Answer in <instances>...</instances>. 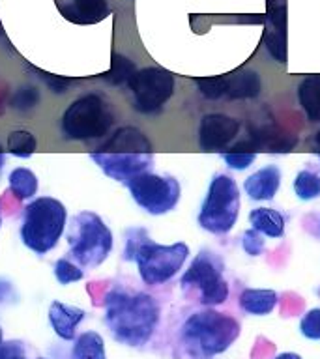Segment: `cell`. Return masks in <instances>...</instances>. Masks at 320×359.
<instances>
[{"mask_svg":"<svg viewBox=\"0 0 320 359\" xmlns=\"http://www.w3.org/2000/svg\"><path fill=\"white\" fill-rule=\"evenodd\" d=\"M159 322V305L145 292L111 290L105 297V324L112 337L126 346L150 341Z\"/></svg>","mask_w":320,"mask_h":359,"instance_id":"cell-1","label":"cell"},{"mask_svg":"<svg viewBox=\"0 0 320 359\" xmlns=\"http://www.w3.org/2000/svg\"><path fill=\"white\" fill-rule=\"evenodd\" d=\"M189 257V247L184 241L173 245H161L150 240L146 229H129L126 232L124 258L137 264L142 283L148 286H159L178 273Z\"/></svg>","mask_w":320,"mask_h":359,"instance_id":"cell-2","label":"cell"},{"mask_svg":"<svg viewBox=\"0 0 320 359\" xmlns=\"http://www.w3.org/2000/svg\"><path fill=\"white\" fill-rule=\"evenodd\" d=\"M67 223V210L55 196H38L25 206L21 221L22 245L44 257L60 241Z\"/></svg>","mask_w":320,"mask_h":359,"instance_id":"cell-3","label":"cell"},{"mask_svg":"<svg viewBox=\"0 0 320 359\" xmlns=\"http://www.w3.org/2000/svg\"><path fill=\"white\" fill-rule=\"evenodd\" d=\"M240 335V324L232 316L215 311L191 314L182 325V341L196 355L225 352Z\"/></svg>","mask_w":320,"mask_h":359,"instance_id":"cell-4","label":"cell"},{"mask_svg":"<svg viewBox=\"0 0 320 359\" xmlns=\"http://www.w3.org/2000/svg\"><path fill=\"white\" fill-rule=\"evenodd\" d=\"M69 255L83 268L94 269L105 262L114 245L111 229L94 212H81L72 219L67 232Z\"/></svg>","mask_w":320,"mask_h":359,"instance_id":"cell-5","label":"cell"},{"mask_svg":"<svg viewBox=\"0 0 320 359\" xmlns=\"http://www.w3.org/2000/svg\"><path fill=\"white\" fill-rule=\"evenodd\" d=\"M114 114L101 95L86 94L69 103L62 114L60 129L67 140H94L109 133Z\"/></svg>","mask_w":320,"mask_h":359,"instance_id":"cell-6","label":"cell"},{"mask_svg":"<svg viewBox=\"0 0 320 359\" xmlns=\"http://www.w3.org/2000/svg\"><path fill=\"white\" fill-rule=\"evenodd\" d=\"M240 215V191L229 174H215L199 212V224L210 234H227Z\"/></svg>","mask_w":320,"mask_h":359,"instance_id":"cell-7","label":"cell"},{"mask_svg":"<svg viewBox=\"0 0 320 359\" xmlns=\"http://www.w3.org/2000/svg\"><path fill=\"white\" fill-rule=\"evenodd\" d=\"M129 195L140 210L150 215H165L173 212L182 195L180 182L168 174L142 172L126 182Z\"/></svg>","mask_w":320,"mask_h":359,"instance_id":"cell-8","label":"cell"},{"mask_svg":"<svg viewBox=\"0 0 320 359\" xmlns=\"http://www.w3.org/2000/svg\"><path fill=\"white\" fill-rule=\"evenodd\" d=\"M223 258L210 249H202L185 269L180 285L184 288L195 286L201 290V302L204 305H221L229 297V283L223 279Z\"/></svg>","mask_w":320,"mask_h":359,"instance_id":"cell-9","label":"cell"},{"mask_svg":"<svg viewBox=\"0 0 320 359\" xmlns=\"http://www.w3.org/2000/svg\"><path fill=\"white\" fill-rule=\"evenodd\" d=\"M133 94V107L139 112H159L174 94V75L163 67L137 69L128 83Z\"/></svg>","mask_w":320,"mask_h":359,"instance_id":"cell-10","label":"cell"},{"mask_svg":"<svg viewBox=\"0 0 320 359\" xmlns=\"http://www.w3.org/2000/svg\"><path fill=\"white\" fill-rule=\"evenodd\" d=\"M90 157L103 170V174L122 184L137 174L146 172L154 165V154H140V151L94 150Z\"/></svg>","mask_w":320,"mask_h":359,"instance_id":"cell-11","label":"cell"},{"mask_svg":"<svg viewBox=\"0 0 320 359\" xmlns=\"http://www.w3.org/2000/svg\"><path fill=\"white\" fill-rule=\"evenodd\" d=\"M298 142V137L277 123H262L249 129V140L236 144L234 151H266V154H286Z\"/></svg>","mask_w":320,"mask_h":359,"instance_id":"cell-12","label":"cell"},{"mask_svg":"<svg viewBox=\"0 0 320 359\" xmlns=\"http://www.w3.org/2000/svg\"><path fill=\"white\" fill-rule=\"evenodd\" d=\"M240 131V122L227 114L212 112L202 116L201 126H199V146L204 151L223 150L236 139Z\"/></svg>","mask_w":320,"mask_h":359,"instance_id":"cell-13","label":"cell"},{"mask_svg":"<svg viewBox=\"0 0 320 359\" xmlns=\"http://www.w3.org/2000/svg\"><path fill=\"white\" fill-rule=\"evenodd\" d=\"M281 168L277 165H266L244 182V191L251 201H274L281 187Z\"/></svg>","mask_w":320,"mask_h":359,"instance_id":"cell-14","label":"cell"},{"mask_svg":"<svg viewBox=\"0 0 320 359\" xmlns=\"http://www.w3.org/2000/svg\"><path fill=\"white\" fill-rule=\"evenodd\" d=\"M84 311L75 305H66L62 302H53L49 305V322L53 330L64 341H73L77 325L84 320Z\"/></svg>","mask_w":320,"mask_h":359,"instance_id":"cell-15","label":"cell"},{"mask_svg":"<svg viewBox=\"0 0 320 359\" xmlns=\"http://www.w3.org/2000/svg\"><path fill=\"white\" fill-rule=\"evenodd\" d=\"M67 21L77 25H94L109 15L107 0H69V4L58 6Z\"/></svg>","mask_w":320,"mask_h":359,"instance_id":"cell-16","label":"cell"},{"mask_svg":"<svg viewBox=\"0 0 320 359\" xmlns=\"http://www.w3.org/2000/svg\"><path fill=\"white\" fill-rule=\"evenodd\" d=\"M103 151H140V154H154L152 151V142L148 140L140 129L133 126L116 129L103 144L98 148Z\"/></svg>","mask_w":320,"mask_h":359,"instance_id":"cell-17","label":"cell"},{"mask_svg":"<svg viewBox=\"0 0 320 359\" xmlns=\"http://www.w3.org/2000/svg\"><path fill=\"white\" fill-rule=\"evenodd\" d=\"M262 92L260 75L253 69H238L225 75V95L229 100H253Z\"/></svg>","mask_w":320,"mask_h":359,"instance_id":"cell-18","label":"cell"},{"mask_svg":"<svg viewBox=\"0 0 320 359\" xmlns=\"http://www.w3.org/2000/svg\"><path fill=\"white\" fill-rule=\"evenodd\" d=\"M249 223L251 229L258 230L260 234L268 238H283L285 236L286 221L283 213H279L274 208H255L249 213Z\"/></svg>","mask_w":320,"mask_h":359,"instance_id":"cell-19","label":"cell"},{"mask_svg":"<svg viewBox=\"0 0 320 359\" xmlns=\"http://www.w3.org/2000/svg\"><path fill=\"white\" fill-rule=\"evenodd\" d=\"M279 302V296L275 290L268 288H246L240 294V307L249 314L264 316L269 314Z\"/></svg>","mask_w":320,"mask_h":359,"instance_id":"cell-20","label":"cell"},{"mask_svg":"<svg viewBox=\"0 0 320 359\" xmlns=\"http://www.w3.org/2000/svg\"><path fill=\"white\" fill-rule=\"evenodd\" d=\"M298 101L309 122H320V75H309L298 86Z\"/></svg>","mask_w":320,"mask_h":359,"instance_id":"cell-21","label":"cell"},{"mask_svg":"<svg viewBox=\"0 0 320 359\" xmlns=\"http://www.w3.org/2000/svg\"><path fill=\"white\" fill-rule=\"evenodd\" d=\"M8 184H10L11 193L19 198V201H30L38 193V176L27 167L13 168L8 176Z\"/></svg>","mask_w":320,"mask_h":359,"instance_id":"cell-22","label":"cell"},{"mask_svg":"<svg viewBox=\"0 0 320 359\" xmlns=\"http://www.w3.org/2000/svg\"><path fill=\"white\" fill-rule=\"evenodd\" d=\"M72 359H107L103 337L95 331H84L73 344Z\"/></svg>","mask_w":320,"mask_h":359,"instance_id":"cell-23","label":"cell"},{"mask_svg":"<svg viewBox=\"0 0 320 359\" xmlns=\"http://www.w3.org/2000/svg\"><path fill=\"white\" fill-rule=\"evenodd\" d=\"M36 148H38V140L28 129H15L6 139V150L10 151L11 156L21 157V159L32 157L36 154Z\"/></svg>","mask_w":320,"mask_h":359,"instance_id":"cell-24","label":"cell"},{"mask_svg":"<svg viewBox=\"0 0 320 359\" xmlns=\"http://www.w3.org/2000/svg\"><path fill=\"white\" fill-rule=\"evenodd\" d=\"M294 193L300 201L309 202L320 196V174L313 170H300L294 178Z\"/></svg>","mask_w":320,"mask_h":359,"instance_id":"cell-25","label":"cell"},{"mask_svg":"<svg viewBox=\"0 0 320 359\" xmlns=\"http://www.w3.org/2000/svg\"><path fill=\"white\" fill-rule=\"evenodd\" d=\"M135 73H137V67L129 58H126L124 55H118L114 53L111 58V69L103 75L105 81H109L111 84L118 86V84H128L129 79L133 77Z\"/></svg>","mask_w":320,"mask_h":359,"instance_id":"cell-26","label":"cell"},{"mask_svg":"<svg viewBox=\"0 0 320 359\" xmlns=\"http://www.w3.org/2000/svg\"><path fill=\"white\" fill-rule=\"evenodd\" d=\"M39 100H41V94H39V90L36 88L34 84H22V86H19V88L11 94L10 107L19 112H27L36 109Z\"/></svg>","mask_w":320,"mask_h":359,"instance_id":"cell-27","label":"cell"},{"mask_svg":"<svg viewBox=\"0 0 320 359\" xmlns=\"http://www.w3.org/2000/svg\"><path fill=\"white\" fill-rule=\"evenodd\" d=\"M53 273H55V279L60 283L62 286L72 285V283H77L84 277L83 269L79 268L77 264H73L72 260L67 258H58L55 262V268H53Z\"/></svg>","mask_w":320,"mask_h":359,"instance_id":"cell-28","label":"cell"},{"mask_svg":"<svg viewBox=\"0 0 320 359\" xmlns=\"http://www.w3.org/2000/svg\"><path fill=\"white\" fill-rule=\"evenodd\" d=\"M264 45H266V49H268L269 56L275 58L277 62H286V34L279 32V30H268V32L264 34Z\"/></svg>","mask_w":320,"mask_h":359,"instance_id":"cell-29","label":"cell"},{"mask_svg":"<svg viewBox=\"0 0 320 359\" xmlns=\"http://www.w3.org/2000/svg\"><path fill=\"white\" fill-rule=\"evenodd\" d=\"M201 94L208 100H219L221 95H225V75L219 77H202L195 81Z\"/></svg>","mask_w":320,"mask_h":359,"instance_id":"cell-30","label":"cell"},{"mask_svg":"<svg viewBox=\"0 0 320 359\" xmlns=\"http://www.w3.org/2000/svg\"><path fill=\"white\" fill-rule=\"evenodd\" d=\"M264 247H266V240H264V234H260L258 230L249 229L244 232V236H241V249L246 251V255H249V257H260L264 252Z\"/></svg>","mask_w":320,"mask_h":359,"instance_id":"cell-31","label":"cell"},{"mask_svg":"<svg viewBox=\"0 0 320 359\" xmlns=\"http://www.w3.org/2000/svg\"><path fill=\"white\" fill-rule=\"evenodd\" d=\"M300 331L311 341H320V309H311L300 322Z\"/></svg>","mask_w":320,"mask_h":359,"instance_id":"cell-32","label":"cell"},{"mask_svg":"<svg viewBox=\"0 0 320 359\" xmlns=\"http://www.w3.org/2000/svg\"><path fill=\"white\" fill-rule=\"evenodd\" d=\"M223 159L227 163V167H230L232 170H246L255 163L257 159V154L255 151H229V154H223Z\"/></svg>","mask_w":320,"mask_h":359,"instance_id":"cell-33","label":"cell"},{"mask_svg":"<svg viewBox=\"0 0 320 359\" xmlns=\"http://www.w3.org/2000/svg\"><path fill=\"white\" fill-rule=\"evenodd\" d=\"M32 69L38 73V77L41 79V81H45V84L49 86L51 92H55V94H66L67 88H69V86L75 83L73 79L60 77V75H53V73L41 72V69H36V67H32Z\"/></svg>","mask_w":320,"mask_h":359,"instance_id":"cell-34","label":"cell"},{"mask_svg":"<svg viewBox=\"0 0 320 359\" xmlns=\"http://www.w3.org/2000/svg\"><path fill=\"white\" fill-rule=\"evenodd\" d=\"M268 15H269V21L274 25L275 30H279V32H285L286 34V8L283 4H277L275 6L269 2L268 4Z\"/></svg>","mask_w":320,"mask_h":359,"instance_id":"cell-35","label":"cell"},{"mask_svg":"<svg viewBox=\"0 0 320 359\" xmlns=\"http://www.w3.org/2000/svg\"><path fill=\"white\" fill-rule=\"evenodd\" d=\"M0 359H25L22 348L19 342H2L0 344Z\"/></svg>","mask_w":320,"mask_h":359,"instance_id":"cell-36","label":"cell"},{"mask_svg":"<svg viewBox=\"0 0 320 359\" xmlns=\"http://www.w3.org/2000/svg\"><path fill=\"white\" fill-rule=\"evenodd\" d=\"M11 294V285L6 279H0V302H4V297Z\"/></svg>","mask_w":320,"mask_h":359,"instance_id":"cell-37","label":"cell"},{"mask_svg":"<svg viewBox=\"0 0 320 359\" xmlns=\"http://www.w3.org/2000/svg\"><path fill=\"white\" fill-rule=\"evenodd\" d=\"M275 359H302L298 353H291V352H286V353H281V355H277Z\"/></svg>","mask_w":320,"mask_h":359,"instance_id":"cell-38","label":"cell"},{"mask_svg":"<svg viewBox=\"0 0 320 359\" xmlns=\"http://www.w3.org/2000/svg\"><path fill=\"white\" fill-rule=\"evenodd\" d=\"M6 163V156H4V150H2V146H0V170H2V167H4Z\"/></svg>","mask_w":320,"mask_h":359,"instance_id":"cell-39","label":"cell"},{"mask_svg":"<svg viewBox=\"0 0 320 359\" xmlns=\"http://www.w3.org/2000/svg\"><path fill=\"white\" fill-rule=\"evenodd\" d=\"M314 142H316V146H320V129L316 131V135H314Z\"/></svg>","mask_w":320,"mask_h":359,"instance_id":"cell-40","label":"cell"},{"mask_svg":"<svg viewBox=\"0 0 320 359\" xmlns=\"http://www.w3.org/2000/svg\"><path fill=\"white\" fill-rule=\"evenodd\" d=\"M2 341H4V333H2V327H0V344H2Z\"/></svg>","mask_w":320,"mask_h":359,"instance_id":"cell-41","label":"cell"},{"mask_svg":"<svg viewBox=\"0 0 320 359\" xmlns=\"http://www.w3.org/2000/svg\"><path fill=\"white\" fill-rule=\"evenodd\" d=\"M0 226H2V217H0Z\"/></svg>","mask_w":320,"mask_h":359,"instance_id":"cell-42","label":"cell"},{"mask_svg":"<svg viewBox=\"0 0 320 359\" xmlns=\"http://www.w3.org/2000/svg\"><path fill=\"white\" fill-rule=\"evenodd\" d=\"M38 359H44V358H38Z\"/></svg>","mask_w":320,"mask_h":359,"instance_id":"cell-43","label":"cell"},{"mask_svg":"<svg viewBox=\"0 0 320 359\" xmlns=\"http://www.w3.org/2000/svg\"><path fill=\"white\" fill-rule=\"evenodd\" d=\"M319 157H320V154H319Z\"/></svg>","mask_w":320,"mask_h":359,"instance_id":"cell-44","label":"cell"}]
</instances>
